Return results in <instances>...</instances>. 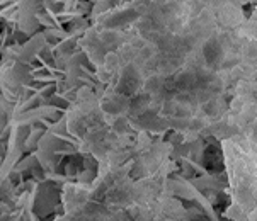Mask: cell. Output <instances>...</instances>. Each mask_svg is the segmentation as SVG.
<instances>
[{"label":"cell","mask_w":257,"mask_h":221,"mask_svg":"<svg viewBox=\"0 0 257 221\" xmlns=\"http://www.w3.org/2000/svg\"><path fill=\"white\" fill-rule=\"evenodd\" d=\"M221 148L232 196V206L226 218L247 221L257 211V151L240 136L221 140Z\"/></svg>","instance_id":"obj_1"},{"label":"cell","mask_w":257,"mask_h":221,"mask_svg":"<svg viewBox=\"0 0 257 221\" xmlns=\"http://www.w3.org/2000/svg\"><path fill=\"white\" fill-rule=\"evenodd\" d=\"M243 33H245L247 38L257 41V7H255V11L250 19H247L245 24H243Z\"/></svg>","instance_id":"obj_2"}]
</instances>
